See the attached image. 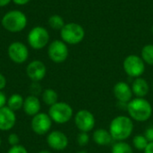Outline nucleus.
I'll use <instances>...</instances> for the list:
<instances>
[{"instance_id":"obj_1","label":"nucleus","mask_w":153,"mask_h":153,"mask_svg":"<svg viewBox=\"0 0 153 153\" xmlns=\"http://www.w3.org/2000/svg\"><path fill=\"white\" fill-rule=\"evenodd\" d=\"M134 130V123L132 119L126 116H118L115 117L109 126V133L112 138L117 142H123L129 138Z\"/></svg>"},{"instance_id":"obj_2","label":"nucleus","mask_w":153,"mask_h":153,"mask_svg":"<svg viewBox=\"0 0 153 153\" xmlns=\"http://www.w3.org/2000/svg\"><path fill=\"white\" fill-rule=\"evenodd\" d=\"M127 111L132 119L138 122H145L152 115V107L144 98H136L128 102Z\"/></svg>"},{"instance_id":"obj_3","label":"nucleus","mask_w":153,"mask_h":153,"mask_svg":"<svg viewBox=\"0 0 153 153\" xmlns=\"http://www.w3.org/2000/svg\"><path fill=\"white\" fill-rule=\"evenodd\" d=\"M1 22L6 30L10 32H19L26 27L27 17L19 10H12L3 16Z\"/></svg>"},{"instance_id":"obj_4","label":"nucleus","mask_w":153,"mask_h":153,"mask_svg":"<svg viewBox=\"0 0 153 153\" xmlns=\"http://www.w3.org/2000/svg\"><path fill=\"white\" fill-rule=\"evenodd\" d=\"M61 39L65 43L70 45H76L82 42L85 36V30L83 27L75 22H69L60 30Z\"/></svg>"},{"instance_id":"obj_5","label":"nucleus","mask_w":153,"mask_h":153,"mask_svg":"<svg viewBox=\"0 0 153 153\" xmlns=\"http://www.w3.org/2000/svg\"><path fill=\"white\" fill-rule=\"evenodd\" d=\"M74 114L72 107L65 102H56L50 106L48 116L56 124H65L72 118Z\"/></svg>"},{"instance_id":"obj_6","label":"nucleus","mask_w":153,"mask_h":153,"mask_svg":"<svg viewBox=\"0 0 153 153\" xmlns=\"http://www.w3.org/2000/svg\"><path fill=\"white\" fill-rule=\"evenodd\" d=\"M123 67L127 75L130 77L138 78L143 75L145 71V63L139 56L129 55L125 58Z\"/></svg>"},{"instance_id":"obj_7","label":"nucleus","mask_w":153,"mask_h":153,"mask_svg":"<svg viewBox=\"0 0 153 153\" xmlns=\"http://www.w3.org/2000/svg\"><path fill=\"white\" fill-rule=\"evenodd\" d=\"M28 42L30 46L34 49H41L49 41V34L48 31L41 27V26H36L33 29L30 30V31L28 34Z\"/></svg>"},{"instance_id":"obj_8","label":"nucleus","mask_w":153,"mask_h":153,"mask_svg":"<svg viewBox=\"0 0 153 153\" xmlns=\"http://www.w3.org/2000/svg\"><path fill=\"white\" fill-rule=\"evenodd\" d=\"M48 54L49 58L56 64L63 63L66 60L68 57V48L66 46V43H65L63 40H54L50 43Z\"/></svg>"},{"instance_id":"obj_9","label":"nucleus","mask_w":153,"mask_h":153,"mask_svg":"<svg viewBox=\"0 0 153 153\" xmlns=\"http://www.w3.org/2000/svg\"><path fill=\"white\" fill-rule=\"evenodd\" d=\"M74 123L81 132L88 133L95 126V117L89 110L82 109L76 113L74 117Z\"/></svg>"},{"instance_id":"obj_10","label":"nucleus","mask_w":153,"mask_h":153,"mask_svg":"<svg viewBox=\"0 0 153 153\" xmlns=\"http://www.w3.org/2000/svg\"><path fill=\"white\" fill-rule=\"evenodd\" d=\"M30 126L35 134L39 135H43L50 130L52 126V119L50 118L48 114L39 112L32 117Z\"/></svg>"},{"instance_id":"obj_11","label":"nucleus","mask_w":153,"mask_h":153,"mask_svg":"<svg viewBox=\"0 0 153 153\" xmlns=\"http://www.w3.org/2000/svg\"><path fill=\"white\" fill-rule=\"evenodd\" d=\"M8 56L13 62L22 64L28 59L29 50L23 43L15 41L10 44L8 48Z\"/></svg>"},{"instance_id":"obj_12","label":"nucleus","mask_w":153,"mask_h":153,"mask_svg":"<svg viewBox=\"0 0 153 153\" xmlns=\"http://www.w3.org/2000/svg\"><path fill=\"white\" fill-rule=\"evenodd\" d=\"M26 74L32 82H39L46 76L47 68L43 62L39 60H34L28 65L26 68Z\"/></svg>"},{"instance_id":"obj_13","label":"nucleus","mask_w":153,"mask_h":153,"mask_svg":"<svg viewBox=\"0 0 153 153\" xmlns=\"http://www.w3.org/2000/svg\"><path fill=\"white\" fill-rule=\"evenodd\" d=\"M48 146L55 151H63L68 145L67 136L60 131H53L47 137Z\"/></svg>"},{"instance_id":"obj_14","label":"nucleus","mask_w":153,"mask_h":153,"mask_svg":"<svg viewBox=\"0 0 153 153\" xmlns=\"http://www.w3.org/2000/svg\"><path fill=\"white\" fill-rule=\"evenodd\" d=\"M114 95L115 98L118 100V102L127 104L132 100L133 91L132 88L125 82H119L114 86Z\"/></svg>"},{"instance_id":"obj_15","label":"nucleus","mask_w":153,"mask_h":153,"mask_svg":"<svg viewBox=\"0 0 153 153\" xmlns=\"http://www.w3.org/2000/svg\"><path fill=\"white\" fill-rule=\"evenodd\" d=\"M16 123V116L14 111L11 110L7 106L0 108V131L11 130Z\"/></svg>"},{"instance_id":"obj_16","label":"nucleus","mask_w":153,"mask_h":153,"mask_svg":"<svg viewBox=\"0 0 153 153\" xmlns=\"http://www.w3.org/2000/svg\"><path fill=\"white\" fill-rule=\"evenodd\" d=\"M22 108L26 115L34 117L35 115L39 113V110L41 108L40 100L37 96H33V95L28 96L26 99H24Z\"/></svg>"},{"instance_id":"obj_17","label":"nucleus","mask_w":153,"mask_h":153,"mask_svg":"<svg viewBox=\"0 0 153 153\" xmlns=\"http://www.w3.org/2000/svg\"><path fill=\"white\" fill-rule=\"evenodd\" d=\"M150 87L147 81L143 78L138 77L136 78L132 84L133 93L137 98H144L149 92Z\"/></svg>"},{"instance_id":"obj_18","label":"nucleus","mask_w":153,"mask_h":153,"mask_svg":"<svg viewBox=\"0 0 153 153\" xmlns=\"http://www.w3.org/2000/svg\"><path fill=\"white\" fill-rule=\"evenodd\" d=\"M92 139L94 143L100 146H108L112 143L114 139L112 138L109 131L106 129H97L92 134Z\"/></svg>"},{"instance_id":"obj_19","label":"nucleus","mask_w":153,"mask_h":153,"mask_svg":"<svg viewBox=\"0 0 153 153\" xmlns=\"http://www.w3.org/2000/svg\"><path fill=\"white\" fill-rule=\"evenodd\" d=\"M23 102H24L23 98L18 93H14L10 96L6 103H7V107L11 110L15 112V111L20 110L23 107Z\"/></svg>"},{"instance_id":"obj_20","label":"nucleus","mask_w":153,"mask_h":153,"mask_svg":"<svg viewBox=\"0 0 153 153\" xmlns=\"http://www.w3.org/2000/svg\"><path fill=\"white\" fill-rule=\"evenodd\" d=\"M58 95L53 89H46L42 92V100L48 106H52L57 102Z\"/></svg>"},{"instance_id":"obj_21","label":"nucleus","mask_w":153,"mask_h":153,"mask_svg":"<svg viewBox=\"0 0 153 153\" xmlns=\"http://www.w3.org/2000/svg\"><path fill=\"white\" fill-rule=\"evenodd\" d=\"M142 58L144 63L153 65V45L148 44L145 45L142 49Z\"/></svg>"},{"instance_id":"obj_22","label":"nucleus","mask_w":153,"mask_h":153,"mask_svg":"<svg viewBox=\"0 0 153 153\" xmlns=\"http://www.w3.org/2000/svg\"><path fill=\"white\" fill-rule=\"evenodd\" d=\"M111 153H134V152L132 147L127 143L123 141L117 142L113 145Z\"/></svg>"},{"instance_id":"obj_23","label":"nucleus","mask_w":153,"mask_h":153,"mask_svg":"<svg viewBox=\"0 0 153 153\" xmlns=\"http://www.w3.org/2000/svg\"><path fill=\"white\" fill-rule=\"evenodd\" d=\"M48 24L49 26L54 29V30H61L62 28L65 26V21L63 19V17H61L58 14H54L51 15L48 19Z\"/></svg>"},{"instance_id":"obj_24","label":"nucleus","mask_w":153,"mask_h":153,"mask_svg":"<svg viewBox=\"0 0 153 153\" xmlns=\"http://www.w3.org/2000/svg\"><path fill=\"white\" fill-rule=\"evenodd\" d=\"M133 143L135 149L140 150V151H144L146 147L148 146L149 142L144 135H136L134 136L133 140Z\"/></svg>"},{"instance_id":"obj_25","label":"nucleus","mask_w":153,"mask_h":153,"mask_svg":"<svg viewBox=\"0 0 153 153\" xmlns=\"http://www.w3.org/2000/svg\"><path fill=\"white\" fill-rule=\"evenodd\" d=\"M90 141V136L87 133H84V132H81L79 134H78V137H77V143L80 146H85L88 144Z\"/></svg>"},{"instance_id":"obj_26","label":"nucleus","mask_w":153,"mask_h":153,"mask_svg":"<svg viewBox=\"0 0 153 153\" xmlns=\"http://www.w3.org/2000/svg\"><path fill=\"white\" fill-rule=\"evenodd\" d=\"M7 153H28V151L26 150V148L22 145H15V146H12Z\"/></svg>"},{"instance_id":"obj_27","label":"nucleus","mask_w":153,"mask_h":153,"mask_svg":"<svg viewBox=\"0 0 153 153\" xmlns=\"http://www.w3.org/2000/svg\"><path fill=\"white\" fill-rule=\"evenodd\" d=\"M8 143L11 146H15V145H18L19 143H20V138L19 136L16 134H9L8 136Z\"/></svg>"},{"instance_id":"obj_28","label":"nucleus","mask_w":153,"mask_h":153,"mask_svg":"<svg viewBox=\"0 0 153 153\" xmlns=\"http://www.w3.org/2000/svg\"><path fill=\"white\" fill-rule=\"evenodd\" d=\"M30 92L32 93L33 96H38L41 92L40 86L38 83V82H33V83L30 86Z\"/></svg>"},{"instance_id":"obj_29","label":"nucleus","mask_w":153,"mask_h":153,"mask_svg":"<svg viewBox=\"0 0 153 153\" xmlns=\"http://www.w3.org/2000/svg\"><path fill=\"white\" fill-rule=\"evenodd\" d=\"M144 136L146 137V139L148 140L149 143H153V126L148 127L145 130Z\"/></svg>"},{"instance_id":"obj_30","label":"nucleus","mask_w":153,"mask_h":153,"mask_svg":"<svg viewBox=\"0 0 153 153\" xmlns=\"http://www.w3.org/2000/svg\"><path fill=\"white\" fill-rule=\"evenodd\" d=\"M6 102H7V100H6V96H5V94H4L2 91H0V108L5 107Z\"/></svg>"},{"instance_id":"obj_31","label":"nucleus","mask_w":153,"mask_h":153,"mask_svg":"<svg viewBox=\"0 0 153 153\" xmlns=\"http://www.w3.org/2000/svg\"><path fill=\"white\" fill-rule=\"evenodd\" d=\"M5 86H6V79L2 74H0V91L4 89Z\"/></svg>"},{"instance_id":"obj_32","label":"nucleus","mask_w":153,"mask_h":153,"mask_svg":"<svg viewBox=\"0 0 153 153\" xmlns=\"http://www.w3.org/2000/svg\"><path fill=\"white\" fill-rule=\"evenodd\" d=\"M14 4H19V5H23V4H26L27 3H29L30 0H12Z\"/></svg>"},{"instance_id":"obj_33","label":"nucleus","mask_w":153,"mask_h":153,"mask_svg":"<svg viewBox=\"0 0 153 153\" xmlns=\"http://www.w3.org/2000/svg\"><path fill=\"white\" fill-rule=\"evenodd\" d=\"M144 153H153V143H149L148 146L144 150Z\"/></svg>"},{"instance_id":"obj_34","label":"nucleus","mask_w":153,"mask_h":153,"mask_svg":"<svg viewBox=\"0 0 153 153\" xmlns=\"http://www.w3.org/2000/svg\"><path fill=\"white\" fill-rule=\"evenodd\" d=\"M12 0H0V7L5 6L6 4H8Z\"/></svg>"},{"instance_id":"obj_35","label":"nucleus","mask_w":153,"mask_h":153,"mask_svg":"<svg viewBox=\"0 0 153 153\" xmlns=\"http://www.w3.org/2000/svg\"><path fill=\"white\" fill-rule=\"evenodd\" d=\"M38 153H50L48 151H40V152H39Z\"/></svg>"},{"instance_id":"obj_36","label":"nucleus","mask_w":153,"mask_h":153,"mask_svg":"<svg viewBox=\"0 0 153 153\" xmlns=\"http://www.w3.org/2000/svg\"><path fill=\"white\" fill-rule=\"evenodd\" d=\"M77 153H87V152H85V151H80V152H78Z\"/></svg>"},{"instance_id":"obj_37","label":"nucleus","mask_w":153,"mask_h":153,"mask_svg":"<svg viewBox=\"0 0 153 153\" xmlns=\"http://www.w3.org/2000/svg\"><path fill=\"white\" fill-rule=\"evenodd\" d=\"M1 143H2V141H1V138H0V146H1Z\"/></svg>"},{"instance_id":"obj_38","label":"nucleus","mask_w":153,"mask_h":153,"mask_svg":"<svg viewBox=\"0 0 153 153\" xmlns=\"http://www.w3.org/2000/svg\"><path fill=\"white\" fill-rule=\"evenodd\" d=\"M152 33H153V26H152Z\"/></svg>"}]
</instances>
